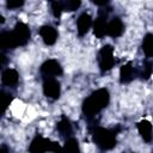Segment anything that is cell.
<instances>
[{
  "instance_id": "9",
  "label": "cell",
  "mask_w": 153,
  "mask_h": 153,
  "mask_svg": "<svg viewBox=\"0 0 153 153\" xmlns=\"http://www.w3.org/2000/svg\"><path fill=\"white\" fill-rule=\"evenodd\" d=\"M43 43L45 45H54L57 41V37H59V32L57 30L51 26V25H43L39 31H38Z\"/></svg>"
},
{
  "instance_id": "13",
  "label": "cell",
  "mask_w": 153,
  "mask_h": 153,
  "mask_svg": "<svg viewBox=\"0 0 153 153\" xmlns=\"http://www.w3.org/2000/svg\"><path fill=\"white\" fill-rule=\"evenodd\" d=\"M123 31H124V24L121 18L114 17L108 23V36H110L112 38H117V37L122 36Z\"/></svg>"
},
{
  "instance_id": "16",
  "label": "cell",
  "mask_w": 153,
  "mask_h": 153,
  "mask_svg": "<svg viewBox=\"0 0 153 153\" xmlns=\"http://www.w3.org/2000/svg\"><path fill=\"white\" fill-rule=\"evenodd\" d=\"M62 153H81L78 140L73 136L66 139L65 145L62 146Z\"/></svg>"
},
{
  "instance_id": "5",
  "label": "cell",
  "mask_w": 153,
  "mask_h": 153,
  "mask_svg": "<svg viewBox=\"0 0 153 153\" xmlns=\"http://www.w3.org/2000/svg\"><path fill=\"white\" fill-rule=\"evenodd\" d=\"M97 61H98V67L99 71L102 73H106L110 69H112V67L116 63V59H115V54H114V48L110 44H106L104 47L100 48V50L98 51V56H97Z\"/></svg>"
},
{
  "instance_id": "7",
  "label": "cell",
  "mask_w": 153,
  "mask_h": 153,
  "mask_svg": "<svg viewBox=\"0 0 153 153\" xmlns=\"http://www.w3.org/2000/svg\"><path fill=\"white\" fill-rule=\"evenodd\" d=\"M43 94L50 99V100H56L60 98L61 94V85L57 81L56 78H45L43 79Z\"/></svg>"
},
{
  "instance_id": "19",
  "label": "cell",
  "mask_w": 153,
  "mask_h": 153,
  "mask_svg": "<svg viewBox=\"0 0 153 153\" xmlns=\"http://www.w3.org/2000/svg\"><path fill=\"white\" fill-rule=\"evenodd\" d=\"M50 7H51L53 16L55 18H60L61 13L63 12V2L62 1H51L50 2Z\"/></svg>"
},
{
  "instance_id": "10",
  "label": "cell",
  "mask_w": 153,
  "mask_h": 153,
  "mask_svg": "<svg viewBox=\"0 0 153 153\" xmlns=\"http://www.w3.org/2000/svg\"><path fill=\"white\" fill-rule=\"evenodd\" d=\"M93 25V20H92V17L86 13V12H82L78 19H76V32L80 37H84L88 31L92 27Z\"/></svg>"
},
{
  "instance_id": "24",
  "label": "cell",
  "mask_w": 153,
  "mask_h": 153,
  "mask_svg": "<svg viewBox=\"0 0 153 153\" xmlns=\"http://www.w3.org/2000/svg\"><path fill=\"white\" fill-rule=\"evenodd\" d=\"M0 153H10V151H8V148L5 145H2L1 148H0Z\"/></svg>"
},
{
  "instance_id": "6",
  "label": "cell",
  "mask_w": 153,
  "mask_h": 153,
  "mask_svg": "<svg viewBox=\"0 0 153 153\" xmlns=\"http://www.w3.org/2000/svg\"><path fill=\"white\" fill-rule=\"evenodd\" d=\"M39 73L43 76V79H45V78H57V76L62 75L63 69H62L61 63L57 60L49 59V60H45L41 65Z\"/></svg>"
},
{
  "instance_id": "11",
  "label": "cell",
  "mask_w": 153,
  "mask_h": 153,
  "mask_svg": "<svg viewBox=\"0 0 153 153\" xmlns=\"http://www.w3.org/2000/svg\"><path fill=\"white\" fill-rule=\"evenodd\" d=\"M137 74L139 73L135 69V67L133 66V62L129 61V62L124 63L120 69V82L121 84H129L136 78Z\"/></svg>"
},
{
  "instance_id": "21",
  "label": "cell",
  "mask_w": 153,
  "mask_h": 153,
  "mask_svg": "<svg viewBox=\"0 0 153 153\" xmlns=\"http://www.w3.org/2000/svg\"><path fill=\"white\" fill-rule=\"evenodd\" d=\"M12 99H13V97H12L11 93L5 92L4 90L1 91V102H2V105H4V109H5V110L8 108V105H10L11 102H12Z\"/></svg>"
},
{
  "instance_id": "22",
  "label": "cell",
  "mask_w": 153,
  "mask_h": 153,
  "mask_svg": "<svg viewBox=\"0 0 153 153\" xmlns=\"http://www.w3.org/2000/svg\"><path fill=\"white\" fill-rule=\"evenodd\" d=\"M23 5H24V1H23V0H8V1L6 2V6H7V8H10V10H18V8H20Z\"/></svg>"
},
{
  "instance_id": "1",
  "label": "cell",
  "mask_w": 153,
  "mask_h": 153,
  "mask_svg": "<svg viewBox=\"0 0 153 153\" xmlns=\"http://www.w3.org/2000/svg\"><path fill=\"white\" fill-rule=\"evenodd\" d=\"M31 37L29 26L25 23H17L12 31H1L0 33V47L2 51L6 49H16L25 45Z\"/></svg>"
},
{
  "instance_id": "3",
  "label": "cell",
  "mask_w": 153,
  "mask_h": 153,
  "mask_svg": "<svg viewBox=\"0 0 153 153\" xmlns=\"http://www.w3.org/2000/svg\"><path fill=\"white\" fill-rule=\"evenodd\" d=\"M93 142L102 149V151H110L117 143V133L120 129H109L103 128L99 126H93L90 128Z\"/></svg>"
},
{
  "instance_id": "14",
  "label": "cell",
  "mask_w": 153,
  "mask_h": 153,
  "mask_svg": "<svg viewBox=\"0 0 153 153\" xmlns=\"http://www.w3.org/2000/svg\"><path fill=\"white\" fill-rule=\"evenodd\" d=\"M137 131L141 136V139L149 143L152 140H153V126L151 124L149 121L147 120H141L139 123H137Z\"/></svg>"
},
{
  "instance_id": "17",
  "label": "cell",
  "mask_w": 153,
  "mask_h": 153,
  "mask_svg": "<svg viewBox=\"0 0 153 153\" xmlns=\"http://www.w3.org/2000/svg\"><path fill=\"white\" fill-rule=\"evenodd\" d=\"M142 51L145 54L146 57H152L153 56V33H146L143 39H142V44H141Z\"/></svg>"
},
{
  "instance_id": "8",
  "label": "cell",
  "mask_w": 153,
  "mask_h": 153,
  "mask_svg": "<svg viewBox=\"0 0 153 153\" xmlns=\"http://www.w3.org/2000/svg\"><path fill=\"white\" fill-rule=\"evenodd\" d=\"M108 14L105 12H99L97 19L93 22L92 29H93V33L97 38H104L105 36H108Z\"/></svg>"
},
{
  "instance_id": "12",
  "label": "cell",
  "mask_w": 153,
  "mask_h": 153,
  "mask_svg": "<svg viewBox=\"0 0 153 153\" xmlns=\"http://www.w3.org/2000/svg\"><path fill=\"white\" fill-rule=\"evenodd\" d=\"M1 82L7 87H16L19 82V74L13 68H4L1 72Z\"/></svg>"
},
{
  "instance_id": "4",
  "label": "cell",
  "mask_w": 153,
  "mask_h": 153,
  "mask_svg": "<svg viewBox=\"0 0 153 153\" xmlns=\"http://www.w3.org/2000/svg\"><path fill=\"white\" fill-rule=\"evenodd\" d=\"M47 152L62 153V146H60L57 142L50 141L49 139L42 135H36L29 146V153H47Z\"/></svg>"
},
{
  "instance_id": "20",
  "label": "cell",
  "mask_w": 153,
  "mask_h": 153,
  "mask_svg": "<svg viewBox=\"0 0 153 153\" xmlns=\"http://www.w3.org/2000/svg\"><path fill=\"white\" fill-rule=\"evenodd\" d=\"M152 72H153V65L147 61V62H145V65L142 67V71L140 72V76L142 79H148L151 76Z\"/></svg>"
},
{
  "instance_id": "23",
  "label": "cell",
  "mask_w": 153,
  "mask_h": 153,
  "mask_svg": "<svg viewBox=\"0 0 153 153\" xmlns=\"http://www.w3.org/2000/svg\"><path fill=\"white\" fill-rule=\"evenodd\" d=\"M92 2H93L94 5H97V6H106V5L109 4V1H106V0H105V1H96V0H93Z\"/></svg>"
},
{
  "instance_id": "18",
  "label": "cell",
  "mask_w": 153,
  "mask_h": 153,
  "mask_svg": "<svg viewBox=\"0 0 153 153\" xmlns=\"http://www.w3.org/2000/svg\"><path fill=\"white\" fill-rule=\"evenodd\" d=\"M62 2H63V11H67V12L76 11L81 5L80 0H67V1H62Z\"/></svg>"
},
{
  "instance_id": "2",
  "label": "cell",
  "mask_w": 153,
  "mask_h": 153,
  "mask_svg": "<svg viewBox=\"0 0 153 153\" xmlns=\"http://www.w3.org/2000/svg\"><path fill=\"white\" fill-rule=\"evenodd\" d=\"M110 102V93L106 88H98L92 92L81 105L82 114L87 118H94L103 109L109 105Z\"/></svg>"
},
{
  "instance_id": "15",
  "label": "cell",
  "mask_w": 153,
  "mask_h": 153,
  "mask_svg": "<svg viewBox=\"0 0 153 153\" xmlns=\"http://www.w3.org/2000/svg\"><path fill=\"white\" fill-rule=\"evenodd\" d=\"M57 131L60 133L61 136L68 139V137H72V134H73V127H72V123L69 121V118H67L66 116H62L60 118V121L57 122Z\"/></svg>"
}]
</instances>
